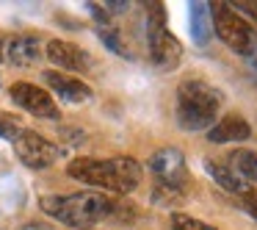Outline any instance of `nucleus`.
Listing matches in <instances>:
<instances>
[{
  "mask_svg": "<svg viewBox=\"0 0 257 230\" xmlns=\"http://www.w3.org/2000/svg\"><path fill=\"white\" fill-rule=\"evenodd\" d=\"M42 211L56 222L75 230H86L111 216L113 200L102 191H72V194H45L39 200Z\"/></svg>",
  "mask_w": 257,
  "mask_h": 230,
  "instance_id": "obj_2",
  "label": "nucleus"
},
{
  "mask_svg": "<svg viewBox=\"0 0 257 230\" xmlns=\"http://www.w3.org/2000/svg\"><path fill=\"white\" fill-rule=\"evenodd\" d=\"M246 64H249V69H251V78H254V81H257V50H254V53H251V56H249V58H246Z\"/></svg>",
  "mask_w": 257,
  "mask_h": 230,
  "instance_id": "obj_24",
  "label": "nucleus"
},
{
  "mask_svg": "<svg viewBox=\"0 0 257 230\" xmlns=\"http://www.w3.org/2000/svg\"><path fill=\"white\" fill-rule=\"evenodd\" d=\"M243 205H246V211H249L251 216H257V191L254 189H249L243 194Z\"/></svg>",
  "mask_w": 257,
  "mask_h": 230,
  "instance_id": "obj_21",
  "label": "nucleus"
},
{
  "mask_svg": "<svg viewBox=\"0 0 257 230\" xmlns=\"http://www.w3.org/2000/svg\"><path fill=\"white\" fill-rule=\"evenodd\" d=\"M3 58H9L14 67H34L42 58V42L31 34H14L3 42Z\"/></svg>",
  "mask_w": 257,
  "mask_h": 230,
  "instance_id": "obj_12",
  "label": "nucleus"
},
{
  "mask_svg": "<svg viewBox=\"0 0 257 230\" xmlns=\"http://www.w3.org/2000/svg\"><path fill=\"white\" fill-rule=\"evenodd\" d=\"M246 139H251V125L240 114H224L207 130V141L210 144H240Z\"/></svg>",
  "mask_w": 257,
  "mask_h": 230,
  "instance_id": "obj_11",
  "label": "nucleus"
},
{
  "mask_svg": "<svg viewBox=\"0 0 257 230\" xmlns=\"http://www.w3.org/2000/svg\"><path fill=\"white\" fill-rule=\"evenodd\" d=\"M20 230H53L50 224H45V222H28V224H23Z\"/></svg>",
  "mask_w": 257,
  "mask_h": 230,
  "instance_id": "obj_23",
  "label": "nucleus"
},
{
  "mask_svg": "<svg viewBox=\"0 0 257 230\" xmlns=\"http://www.w3.org/2000/svg\"><path fill=\"white\" fill-rule=\"evenodd\" d=\"M205 169H207V175L221 186V189L232 191V194H246V191H249V183H246V180L240 178V175L235 172L227 161H213V158H205Z\"/></svg>",
  "mask_w": 257,
  "mask_h": 230,
  "instance_id": "obj_13",
  "label": "nucleus"
},
{
  "mask_svg": "<svg viewBox=\"0 0 257 230\" xmlns=\"http://www.w3.org/2000/svg\"><path fill=\"white\" fill-rule=\"evenodd\" d=\"M0 58H3V42H0Z\"/></svg>",
  "mask_w": 257,
  "mask_h": 230,
  "instance_id": "obj_25",
  "label": "nucleus"
},
{
  "mask_svg": "<svg viewBox=\"0 0 257 230\" xmlns=\"http://www.w3.org/2000/svg\"><path fill=\"white\" fill-rule=\"evenodd\" d=\"M213 34V23H210V9L207 3H191V36L196 45H207Z\"/></svg>",
  "mask_w": 257,
  "mask_h": 230,
  "instance_id": "obj_15",
  "label": "nucleus"
},
{
  "mask_svg": "<svg viewBox=\"0 0 257 230\" xmlns=\"http://www.w3.org/2000/svg\"><path fill=\"white\" fill-rule=\"evenodd\" d=\"M20 125L14 122V119H9V117H3V114H0V136H3V139H9V141H14L20 136Z\"/></svg>",
  "mask_w": 257,
  "mask_h": 230,
  "instance_id": "obj_20",
  "label": "nucleus"
},
{
  "mask_svg": "<svg viewBox=\"0 0 257 230\" xmlns=\"http://www.w3.org/2000/svg\"><path fill=\"white\" fill-rule=\"evenodd\" d=\"M105 6H108V12H111V14H122V12H127L130 3H122V0H111V3H105Z\"/></svg>",
  "mask_w": 257,
  "mask_h": 230,
  "instance_id": "obj_22",
  "label": "nucleus"
},
{
  "mask_svg": "<svg viewBox=\"0 0 257 230\" xmlns=\"http://www.w3.org/2000/svg\"><path fill=\"white\" fill-rule=\"evenodd\" d=\"M172 230H218V227H213V224L202 222V219H196V216H188V213H174Z\"/></svg>",
  "mask_w": 257,
  "mask_h": 230,
  "instance_id": "obj_17",
  "label": "nucleus"
},
{
  "mask_svg": "<svg viewBox=\"0 0 257 230\" xmlns=\"http://www.w3.org/2000/svg\"><path fill=\"white\" fill-rule=\"evenodd\" d=\"M97 34H100V39L105 42V45L111 47L113 53H119V56H124V53H127V50H124V45L119 42V36H116V31H113V28H108V25H100V31H97Z\"/></svg>",
  "mask_w": 257,
  "mask_h": 230,
  "instance_id": "obj_19",
  "label": "nucleus"
},
{
  "mask_svg": "<svg viewBox=\"0 0 257 230\" xmlns=\"http://www.w3.org/2000/svg\"><path fill=\"white\" fill-rule=\"evenodd\" d=\"M221 108V92L207 81L188 78L177 86V125L183 130H210Z\"/></svg>",
  "mask_w": 257,
  "mask_h": 230,
  "instance_id": "obj_3",
  "label": "nucleus"
},
{
  "mask_svg": "<svg viewBox=\"0 0 257 230\" xmlns=\"http://www.w3.org/2000/svg\"><path fill=\"white\" fill-rule=\"evenodd\" d=\"M45 56L50 58L56 67L69 69V72H91V69H94V61H91L89 53H86L83 47L67 42V39H50L45 47Z\"/></svg>",
  "mask_w": 257,
  "mask_h": 230,
  "instance_id": "obj_8",
  "label": "nucleus"
},
{
  "mask_svg": "<svg viewBox=\"0 0 257 230\" xmlns=\"http://www.w3.org/2000/svg\"><path fill=\"white\" fill-rule=\"evenodd\" d=\"M150 36V58L161 72H172L177 69L180 58H183V45L174 34H169V28L163 31H152Z\"/></svg>",
  "mask_w": 257,
  "mask_h": 230,
  "instance_id": "obj_9",
  "label": "nucleus"
},
{
  "mask_svg": "<svg viewBox=\"0 0 257 230\" xmlns=\"http://www.w3.org/2000/svg\"><path fill=\"white\" fill-rule=\"evenodd\" d=\"M42 78L50 86L53 95H58V100H64V103H75V106H78V103L91 100V86L83 84L80 78H75V75L47 69V72H42Z\"/></svg>",
  "mask_w": 257,
  "mask_h": 230,
  "instance_id": "obj_10",
  "label": "nucleus"
},
{
  "mask_svg": "<svg viewBox=\"0 0 257 230\" xmlns=\"http://www.w3.org/2000/svg\"><path fill=\"white\" fill-rule=\"evenodd\" d=\"M67 175L78 183L91 186V191H113V194H130L139 189L144 178V167L130 156L116 158H75L67 164Z\"/></svg>",
  "mask_w": 257,
  "mask_h": 230,
  "instance_id": "obj_1",
  "label": "nucleus"
},
{
  "mask_svg": "<svg viewBox=\"0 0 257 230\" xmlns=\"http://www.w3.org/2000/svg\"><path fill=\"white\" fill-rule=\"evenodd\" d=\"M227 6L232 9L235 14H240V17L254 28V23H257V0H235V3H227Z\"/></svg>",
  "mask_w": 257,
  "mask_h": 230,
  "instance_id": "obj_18",
  "label": "nucleus"
},
{
  "mask_svg": "<svg viewBox=\"0 0 257 230\" xmlns=\"http://www.w3.org/2000/svg\"><path fill=\"white\" fill-rule=\"evenodd\" d=\"M17 158L28 169H47L61 158V147L53 144L50 139H45L36 130H20V136L12 141Z\"/></svg>",
  "mask_w": 257,
  "mask_h": 230,
  "instance_id": "obj_6",
  "label": "nucleus"
},
{
  "mask_svg": "<svg viewBox=\"0 0 257 230\" xmlns=\"http://www.w3.org/2000/svg\"><path fill=\"white\" fill-rule=\"evenodd\" d=\"M9 95H12L14 106H20L23 111H28L31 117H36V119H53V122H56V119L61 117V108L53 100V95L45 92L42 86H36V84L17 81V84H12Z\"/></svg>",
  "mask_w": 257,
  "mask_h": 230,
  "instance_id": "obj_7",
  "label": "nucleus"
},
{
  "mask_svg": "<svg viewBox=\"0 0 257 230\" xmlns=\"http://www.w3.org/2000/svg\"><path fill=\"white\" fill-rule=\"evenodd\" d=\"M224 161L246 180V183H257V150H246V147H238L232 150Z\"/></svg>",
  "mask_w": 257,
  "mask_h": 230,
  "instance_id": "obj_14",
  "label": "nucleus"
},
{
  "mask_svg": "<svg viewBox=\"0 0 257 230\" xmlns=\"http://www.w3.org/2000/svg\"><path fill=\"white\" fill-rule=\"evenodd\" d=\"M150 172L155 175V183L161 189L177 191V194H185L188 189V164H185V156L177 150V147H161L158 152H152L150 158Z\"/></svg>",
  "mask_w": 257,
  "mask_h": 230,
  "instance_id": "obj_5",
  "label": "nucleus"
},
{
  "mask_svg": "<svg viewBox=\"0 0 257 230\" xmlns=\"http://www.w3.org/2000/svg\"><path fill=\"white\" fill-rule=\"evenodd\" d=\"M210 23H213V28H216L218 39H221L232 53L249 58L251 53L257 50V31L251 28L240 14H235L227 3H213Z\"/></svg>",
  "mask_w": 257,
  "mask_h": 230,
  "instance_id": "obj_4",
  "label": "nucleus"
},
{
  "mask_svg": "<svg viewBox=\"0 0 257 230\" xmlns=\"http://www.w3.org/2000/svg\"><path fill=\"white\" fill-rule=\"evenodd\" d=\"M166 28V9L163 3H147V34Z\"/></svg>",
  "mask_w": 257,
  "mask_h": 230,
  "instance_id": "obj_16",
  "label": "nucleus"
}]
</instances>
